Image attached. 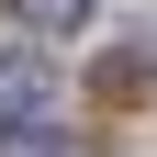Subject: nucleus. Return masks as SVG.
Returning a JSON list of instances; mask_svg holds the SVG:
<instances>
[{"label":"nucleus","instance_id":"nucleus-2","mask_svg":"<svg viewBox=\"0 0 157 157\" xmlns=\"http://www.w3.org/2000/svg\"><path fill=\"white\" fill-rule=\"evenodd\" d=\"M11 11H23L34 34H78V23H90V0H11Z\"/></svg>","mask_w":157,"mask_h":157},{"label":"nucleus","instance_id":"nucleus-1","mask_svg":"<svg viewBox=\"0 0 157 157\" xmlns=\"http://www.w3.org/2000/svg\"><path fill=\"white\" fill-rule=\"evenodd\" d=\"M45 112H56V67L34 45H0V146L11 135H45Z\"/></svg>","mask_w":157,"mask_h":157}]
</instances>
